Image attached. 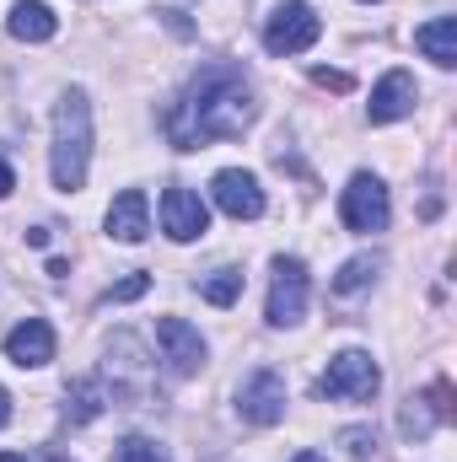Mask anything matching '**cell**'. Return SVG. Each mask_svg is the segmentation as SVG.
<instances>
[{"mask_svg":"<svg viewBox=\"0 0 457 462\" xmlns=\"http://www.w3.org/2000/svg\"><path fill=\"white\" fill-rule=\"evenodd\" d=\"M377 387H382V371H377V360L366 349L334 355L329 371L318 376V393L323 398H344V403H366V398H377Z\"/></svg>","mask_w":457,"mask_h":462,"instance_id":"cell-4","label":"cell"},{"mask_svg":"<svg viewBox=\"0 0 457 462\" xmlns=\"http://www.w3.org/2000/svg\"><path fill=\"white\" fill-rule=\"evenodd\" d=\"M452 420V387L447 382H436L431 393H420V398H409L404 403V414H398V430L409 436V441H420V436H431L436 425H447Z\"/></svg>","mask_w":457,"mask_h":462,"instance_id":"cell-14","label":"cell"},{"mask_svg":"<svg viewBox=\"0 0 457 462\" xmlns=\"http://www.w3.org/2000/svg\"><path fill=\"white\" fill-rule=\"evenodd\" d=\"M5 420H11V393L0 387V430H5Z\"/></svg>","mask_w":457,"mask_h":462,"instance_id":"cell-26","label":"cell"},{"mask_svg":"<svg viewBox=\"0 0 457 462\" xmlns=\"http://www.w3.org/2000/svg\"><path fill=\"white\" fill-rule=\"evenodd\" d=\"M360 5H371V0H360Z\"/></svg>","mask_w":457,"mask_h":462,"instance_id":"cell-29","label":"cell"},{"mask_svg":"<svg viewBox=\"0 0 457 462\" xmlns=\"http://www.w3.org/2000/svg\"><path fill=\"white\" fill-rule=\"evenodd\" d=\"M5 27H11V38H22V43H49V38L60 32V16H54L43 0H16L11 16H5Z\"/></svg>","mask_w":457,"mask_h":462,"instance_id":"cell-17","label":"cell"},{"mask_svg":"<svg viewBox=\"0 0 457 462\" xmlns=\"http://www.w3.org/2000/svg\"><path fill=\"white\" fill-rule=\"evenodd\" d=\"M108 403H114V398H108L103 376H81V382H70V393H65V414H70L76 425H92Z\"/></svg>","mask_w":457,"mask_h":462,"instance_id":"cell-18","label":"cell"},{"mask_svg":"<svg viewBox=\"0 0 457 462\" xmlns=\"http://www.w3.org/2000/svg\"><path fill=\"white\" fill-rule=\"evenodd\" d=\"M145 231H151V205H145V194L140 189H124L114 205H108V236L114 242H145Z\"/></svg>","mask_w":457,"mask_h":462,"instance_id":"cell-15","label":"cell"},{"mask_svg":"<svg viewBox=\"0 0 457 462\" xmlns=\"http://www.w3.org/2000/svg\"><path fill=\"white\" fill-rule=\"evenodd\" d=\"M296 462H323V457H318V452H302V457H296Z\"/></svg>","mask_w":457,"mask_h":462,"instance_id":"cell-28","label":"cell"},{"mask_svg":"<svg viewBox=\"0 0 457 462\" xmlns=\"http://www.w3.org/2000/svg\"><path fill=\"white\" fill-rule=\"evenodd\" d=\"M145 291H151V274H129V280H118V285L103 291V301L114 307V301H135V296H145Z\"/></svg>","mask_w":457,"mask_h":462,"instance_id":"cell-23","label":"cell"},{"mask_svg":"<svg viewBox=\"0 0 457 462\" xmlns=\"http://www.w3.org/2000/svg\"><path fill=\"white\" fill-rule=\"evenodd\" d=\"M0 462H27L22 452H0Z\"/></svg>","mask_w":457,"mask_h":462,"instance_id":"cell-27","label":"cell"},{"mask_svg":"<svg viewBox=\"0 0 457 462\" xmlns=\"http://www.w3.org/2000/svg\"><path fill=\"white\" fill-rule=\"evenodd\" d=\"M415 49H420L431 65L452 70L457 65V16H431V22H420V27H415Z\"/></svg>","mask_w":457,"mask_h":462,"instance_id":"cell-16","label":"cell"},{"mask_svg":"<svg viewBox=\"0 0 457 462\" xmlns=\"http://www.w3.org/2000/svg\"><path fill=\"white\" fill-rule=\"evenodd\" d=\"M92 167V103L87 92H65L54 108V151H49V172L60 194H76L87 183Z\"/></svg>","mask_w":457,"mask_h":462,"instance_id":"cell-2","label":"cell"},{"mask_svg":"<svg viewBox=\"0 0 457 462\" xmlns=\"http://www.w3.org/2000/svg\"><path fill=\"white\" fill-rule=\"evenodd\" d=\"M387 216H393V205H387L382 178L355 172V178L344 183V194H340V221L350 231H360V236H371V231H387Z\"/></svg>","mask_w":457,"mask_h":462,"instance_id":"cell-6","label":"cell"},{"mask_svg":"<svg viewBox=\"0 0 457 462\" xmlns=\"http://www.w3.org/2000/svg\"><path fill=\"white\" fill-rule=\"evenodd\" d=\"M210 194H216V205L227 210L231 221H258V216H264V189H258V178H253V172H242V167L216 172Z\"/></svg>","mask_w":457,"mask_h":462,"instance_id":"cell-11","label":"cell"},{"mask_svg":"<svg viewBox=\"0 0 457 462\" xmlns=\"http://www.w3.org/2000/svg\"><path fill=\"white\" fill-rule=\"evenodd\" d=\"M103 387H108V398H151V360H145V349L135 334H118L114 345H108V365H103Z\"/></svg>","mask_w":457,"mask_h":462,"instance_id":"cell-5","label":"cell"},{"mask_svg":"<svg viewBox=\"0 0 457 462\" xmlns=\"http://www.w3.org/2000/svg\"><path fill=\"white\" fill-rule=\"evenodd\" d=\"M307 296H312L307 263H302V258H275V280H269V323H275V328L302 323V318H307Z\"/></svg>","mask_w":457,"mask_h":462,"instance_id":"cell-7","label":"cell"},{"mask_svg":"<svg viewBox=\"0 0 457 462\" xmlns=\"http://www.w3.org/2000/svg\"><path fill=\"white\" fill-rule=\"evenodd\" d=\"M237 414H242L247 425H280V420H285V376L269 371V365H258V371L237 387Z\"/></svg>","mask_w":457,"mask_h":462,"instance_id":"cell-8","label":"cell"},{"mask_svg":"<svg viewBox=\"0 0 457 462\" xmlns=\"http://www.w3.org/2000/svg\"><path fill=\"white\" fill-rule=\"evenodd\" d=\"M340 447L350 452V457H371V452H377V430H366V425H350V430H340Z\"/></svg>","mask_w":457,"mask_h":462,"instance_id":"cell-22","label":"cell"},{"mask_svg":"<svg viewBox=\"0 0 457 462\" xmlns=\"http://www.w3.org/2000/svg\"><path fill=\"white\" fill-rule=\"evenodd\" d=\"M156 345H162V360L173 365V376H194V371L205 365V339H200V328L183 323V318H162V323H156Z\"/></svg>","mask_w":457,"mask_h":462,"instance_id":"cell-9","label":"cell"},{"mask_svg":"<svg viewBox=\"0 0 457 462\" xmlns=\"http://www.w3.org/2000/svg\"><path fill=\"white\" fill-rule=\"evenodd\" d=\"M5 360L22 365V371H38L54 360V328L43 318H22L11 334H5Z\"/></svg>","mask_w":457,"mask_h":462,"instance_id":"cell-13","label":"cell"},{"mask_svg":"<svg viewBox=\"0 0 457 462\" xmlns=\"http://www.w3.org/2000/svg\"><path fill=\"white\" fill-rule=\"evenodd\" d=\"M11 189H16V172H11V167H5V162H0V199H5V194H11Z\"/></svg>","mask_w":457,"mask_h":462,"instance_id":"cell-25","label":"cell"},{"mask_svg":"<svg viewBox=\"0 0 457 462\" xmlns=\"http://www.w3.org/2000/svg\"><path fill=\"white\" fill-rule=\"evenodd\" d=\"M200 296H205L210 307H231V301L242 296V269H231V263L210 269V274L200 280Z\"/></svg>","mask_w":457,"mask_h":462,"instance_id":"cell-19","label":"cell"},{"mask_svg":"<svg viewBox=\"0 0 457 462\" xmlns=\"http://www.w3.org/2000/svg\"><path fill=\"white\" fill-rule=\"evenodd\" d=\"M162 231L173 236V242H194V236H205L210 231V210H205V199L194 194V189H167L162 194Z\"/></svg>","mask_w":457,"mask_h":462,"instance_id":"cell-10","label":"cell"},{"mask_svg":"<svg viewBox=\"0 0 457 462\" xmlns=\"http://www.w3.org/2000/svg\"><path fill=\"white\" fill-rule=\"evenodd\" d=\"M415 97H420L415 76H409V70H387V76H382V81L371 87L366 118H371V124H398V118L415 114Z\"/></svg>","mask_w":457,"mask_h":462,"instance_id":"cell-12","label":"cell"},{"mask_svg":"<svg viewBox=\"0 0 457 462\" xmlns=\"http://www.w3.org/2000/svg\"><path fill=\"white\" fill-rule=\"evenodd\" d=\"M253 118H258V103H253L247 76H242L231 60H216V65H205V70L189 81V92L173 103V114H167V140H173L178 151H205V145H216V140H237Z\"/></svg>","mask_w":457,"mask_h":462,"instance_id":"cell-1","label":"cell"},{"mask_svg":"<svg viewBox=\"0 0 457 462\" xmlns=\"http://www.w3.org/2000/svg\"><path fill=\"white\" fill-rule=\"evenodd\" d=\"M377 274H382V258H377V253H360V258H350L340 274H334V291H340V296H355V291H366Z\"/></svg>","mask_w":457,"mask_h":462,"instance_id":"cell-20","label":"cell"},{"mask_svg":"<svg viewBox=\"0 0 457 462\" xmlns=\"http://www.w3.org/2000/svg\"><path fill=\"white\" fill-rule=\"evenodd\" d=\"M312 81H318V87H329V92H350V87H355L344 70H329V65H318V70H312Z\"/></svg>","mask_w":457,"mask_h":462,"instance_id":"cell-24","label":"cell"},{"mask_svg":"<svg viewBox=\"0 0 457 462\" xmlns=\"http://www.w3.org/2000/svg\"><path fill=\"white\" fill-rule=\"evenodd\" d=\"M114 462H167V447H156L151 436H124L114 447Z\"/></svg>","mask_w":457,"mask_h":462,"instance_id":"cell-21","label":"cell"},{"mask_svg":"<svg viewBox=\"0 0 457 462\" xmlns=\"http://www.w3.org/2000/svg\"><path fill=\"white\" fill-rule=\"evenodd\" d=\"M323 38V22H318V11L307 5V0H280L275 11H269V22H264V49L269 54H302V49H312Z\"/></svg>","mask_w":457,"mask_h":462,"instance_id":"cell-3","label":"cell"}]
</instances>
